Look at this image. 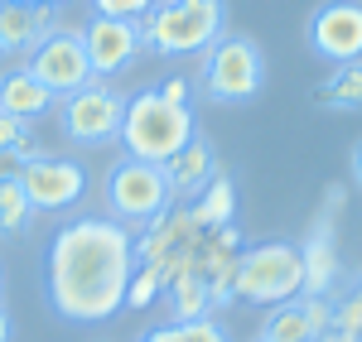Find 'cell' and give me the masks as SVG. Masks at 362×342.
Segmentation results:
<instances>
[{"label": "cell", "instance_id": "cell-1", "mask_svg": "<svg viewBox=\"0 0 362 342\" xmlns=\"http://www.w3.org/2000/svg\"><path fill=\"white\" fill-rule=\"evenodd\" d=\"M140 251L131 227L112 217H73L54 231L44 256V289L63 323H107L126 309Z\"/></svg>", "mask_w": 362, "mask_h": 342}, {"label": "cell", "instance_id": "cell-2", "mask_svg": "<svg viewBox=\"0 0 362 342\" xmlns=\"http://www.w3.org/2000/svg\"><path fill=\"white\" fill-rule=\"evenodd\" d=\"M227 34V0H155L140 20V39L165 58L208 54Z\"/></svg>", "mask_w": 362, "mask_h": 342}, {"label": "cell", "instance_id": "cell-3", "mask_svg": "<svg viewBox=\"0 0 362 342\" xmlns=\"http://www.w3.org/2000/svg\"><path fill=\"white\" fill-rule=\"evenodd\" d=\"M194 106H179V102H165L160 87L150 92H136L126 102V121H121V145L131 159H145V164H169L184 145L194 140Z\"/></svg>", "mask_w": 362, "mask_h": 342}, {"label": "cell", "instance_id": "cell-4", "mask_svg": "<svg viewBox=\"0 0 362 342\" xmlns=\"http://www.w3.org/2000/svg\"><path fill=\"white\" fill-rule=\"evenodd\" d=\"M300 294H305V256L295 241H261L232 260V299L271 309Z\"/></svg>", "mask_w": 362, "mask_h": 342}, {"label": "cell", "instance_id": "cell-5", "mask_svg": "<svg viewBox=\"0 0 362 342\" xmlns=\"http://www.w3.org/2000/svg\"><path fill=\"white\" fill-rule=\"evenodd\" d=\"M198 87L218 106H242V102H251L266 87V54H261V44L247 39V34H223L208 49V58H203Z\"/></svg>", "mask_w": 362, "mask_h": 342}, {"label": "cell", "instance_id": "cell-6", "mask_svg": "<svg viewBox=\"0 0 362 342\" xmlns=\"http://www.w3.org/2000/svg\"><path fill=\"white\" fill-rule=\"evenodd\" d=\"M107 207H112V222H121V227H140V222L165 217L174 207L165 164H145V159L121 154L107 169Z\"/></svg>", "mask_w": 362, "mask_h": 342}, {"label": "cell", "instance_id": "cell-7", "mask_svg": "<svg viewBox=\"0 0 362 342\" xmlns=\"http://www.w3.org/2000/svg\"><path fill=\"white\" fill-rule=\"evenodd\" d=\"M58 121H63V135L73 145H87V149L116 145L121 140V121H126V97L112 92L102 78H92V83L78 87L73 97H63Z\"/></svg>", "mask_w": 362, "mask_h": 342}, {"label": "cell", "instance_id": "cell-8", "mask_svg": "<svg viewBox=\"0 0 362 342\" xmlns=\"http://www.w3.org/2000/svg\"><path fill=\"white\" fill-rule=\"evenodd\" d=\"M20 188L34 212H68L87 193V169L63 154H39L20 169Z\"/></svg>", "mask_w": 362, "mask_h": 342}, {"label": "cell", "instance_id": "cell-9", "mask_svg": "<svg viewBox=\"0 0 362 342\" xmlns=\"http://www.w3.org/2000/svg\"><path fill=\"white\" fill-rule=\"evenodd\" d=\"M309 49L329 63H358L362 58V0H324L305 25Z\"/></svg>", "mask_w": 362, "mask_h": 342}, {"label": "cell", "instance_id": "cell-10", "mask_svg": "<svg viewBox=\"0 0 362 342\" xmlns=\"http://www.w3.org/2000/svg\"><path fill=\"white\" fill-rule=\"evenodd\" d=\"M29 73L49 87L54 97H73L78 87H87L92 83V63H87L83 34L58 29V34H49L44 44H34V49H29Z\"/></svg>", "mask_w": 362, "mask_h": 342}, {"label": "cell", "instance_id": "cell-11", "mask_svg": "<svg viewBox=\"0 0 362 342\" xmlns=\"http://www.w3.org/2000/svg\"><path fill=\"white\" fill-rule=\"evenodd\" d=\"M140 20H112V15H92L83 29V49L92 63V78H116L131 68V58L140 54Z\"/></svg>", "mask_w": 362, "mask_h": 342}, {"label": "cell", "instance_id": "cell-12", "mask_svg": "<svg viewBox=\"0 0 362 342\" xmlns=\"http://www.w3.org/2000/svg\"><path fill=\"white\" fill-rule=\"evenodd\" d=\"M338 202H343V188H329V207L314 217L305 246H300V256H305V294H329L334 280H338V251H334V212H338Z\"/></svg>", "mask_w": 362, "mask_h": 342}, {"label": "cell", "instance_id": "cell-13", "mask_svg": "<svg viewBox=\"0 0 362 342\" xmlns=\"http://www.w3.org/2000/svg\"><path fill=\"white\" fill-rule=\"evenodd\" d=\"M165 173H169V193H174V198H198V193L223 173L218 169V149H213V140L194 135V140L165 164Z\"/></svg>", "mask_w": 362, "mask_h": 342}, {"label": "cell", "instance_id": "cell-14", "mask_svg": "<svg viewBox=\"0 0 362 342\" xmlns=\"http://www.w3.org/2000/svg\"><path fill=\"white\" fill-rule=\"evenodd\" d=\"M49 34H58V20L49 5H15V0H0V49L5 54H20L44 44Z\"/></svg>", "mask_w": 362, "mask_h": 342}, {"label": "cell", "instance_id": "cell-15", "mask_svg": "<svg viewBox=\"0 0 362 342\" xmlns=\"http://www.w3.org/2000/svg\"><path fill=\"white\" fill-rule=\"evenodd\" d=\"M58 97L49 87L39 83L29 68H10L5 78H0V111L5 116H20V121H34V116H44L54 106Z\"/></svg>", "mask_w": 362, "mask_h": 342}, {"label": "cell", "instance_id": "cell-16", "mask_svg": "<svg viewBox=\"0 0 362 342\" xmlns=\"http://www.w3.org/2000/svg\"><path fill=\"white\" fill-rule=\"evenodd\" d=\"M208 309H213V285H208V275L179 270V275L169 280V314H174V323L208 318Z\"/></svg>", "mask_w": 362, "mask_h": 342}, {"label": "cell", "instance_id": "cell-17", "mask_svg": "<svg viewBox=\"0 0 362 342\" xmlns=\"http://www.w3.org/2000/svg\"><path fill=\"white\" fill-rule=\"evenodd\" d=\"M314 106L324 111H362V58L358 63H334L329 83H319Z\"/></svg>", "mask_w": 362, "mask_h": 342}, {"label": "cell", "instance_id": "cell-18", "mask_svg": "<svg viewBox=\"0 0 362 342\" xmlns=\"http://www.w3.org/2000/svg\"><path fill=\"white\" fill-rule=\"evenodd\" d=\"M261 338H266V342H314V328H309L300 299L271 304V314L261 318Z\"/></svg>", "mask_w": 362, "mask_h": 342}, {"label": "cell", "instance_id": "cell-19", "mask_svg": "<svg viewBox=\"0 0 362 342\" xmlns=\"http://www.w3.org/2000/svg\"><path fill=\"white\" fill-rule=\"evenodd\" d=\"M198 207L189 212L194 217V227H227L232 222V207H237V188H232V178L227 173H218L203 193H198Z\"/></svg>", "mask_w": 362, "mask_h": 342}, {"label": "cell", "instance_id": "cell-20", "mask_svg": "<svg viewBox=\"0 0 362 342\" xmlns=\"http://www.w3.org/2000/svg\"><path fill=\"white\" fill-rule=\"evenodd\" d=\"M140 342H232L223 323L213 318H194V323H165V328H150Z\"/></svg>", "mask_w": 362, "mask_h": 342}, {"label": "cell", "instance_id": "cell-21", "mask_svg": "<svg viewBox=\"0 0 362 342\" xmlns=\"http://www.w3.org/2000/svg\"><path fill=\"white\" fill-rule=\"evenodd\" d=\"M34 222V207H29L20 178H0V231L5 236H20Z\"/></svg>", "mask_w": 362, "mask_h": 342}, {"label": "cell", "instance_id": "cell-22", "mask_svg": "<svg viewBox=\"0 0 362 342\" xmlns=\"http://www.w3.org/2000/svg\"><path fill=\"white\" fill-rule=\"evenodd\" d=\"M160 289H165V270L160 265H140L136 275H131V289H126V309H150L155 299H160Z\"/></svg>", "mask_w": 362, "mask_h": 342}, {"label": "cell", "instance_id": "cell-23", "mask_svg": "<svg viewBox=\"0 0 362 342\" xmlns=\"http://www.w3.org/2000/svg\"><path fill=\"white\" fill-rule=\"evenodd\" d=\"M334 328H343L348 338H358L362 342V294L353 289V294H343L334 304Z\"/></svg>", "mask_w": 362, "mask_h": 342}, {"label": "cell", "instance_id": "cell-24", "mask_svg": "<svg viewBox=\"0 0 362 342\" xmlns=\"http://www.w3.org/2000/svg\"><path fill=\"white\" fill-rule=\"evenodd\" d=\"M300 309H305L309 328H314V338L334 328V299H329V294H300Z\"/></svg>", "mask_w": 362, "mask_h": 342}, {"label": "cell", "instance_id": "cell-25", "mask_svg": "<svg viewBox=\"0 0 362 342\" xmlns=\"http://www.w3.org/2000/svg\"><path fill=\"white\" fill-rule=\"evenodd\" d=\"M155 0H92L97 15H112V20H145Z\"/></svg>", "mask_w": 362, "mask_h": 342}, {"label": "cell", "instance_id": "cell-26", "mask_svg": "<svg viewBox=\"0 0 362 342\" xmlns=\"http://www.w3.org/2000/svg\"><path fill=\"white\" fill-rule=\"evenodd\" d=\"M25 140H29V121L0 111V149H15V145H25Z\"/></svg>", "mask_w": 362, "mask_h": 342}, {"label": "cell", "instance_id": "cell-27", "mask_svg": "<svg viewBox=\"0 0 362 342\" xmlns=\"http://www.w3.org/2000/svg\"><path fill=\"white\" fill-rule=\"evenodd\" d=\"M160 97H165V102H179V106H189V83H184V78H169V83L160 87Z\"/></svg>", "mask_w": 362, "mask_h": 342}, {"label": "cell", "instance_id": "cell-28", "mask_svg": "<svg viewBox=\"0 0 362 342\" xmlns=\"http://www.w3.org/2000/svg\"><path fill=\"white\" fill-rule=\"evenodd\" d=\"M314 342H358V338H348L343 328H329V333H319V338H314Z\"/></svg>", "mask_w": 362, "mask_h": 342}, {"label": "cell", "instance_id": "cell-29", "mask_svg": "<svg viewBox=\"0 0 362 342\" xmlns=\"http://www.w3.org/2000/svg\"><path fill=\"white\" fill-rule=\"evenodd\" d=\"M353 183H358V188H362V140L353 145Z\"/></svg>", "mask_w": 362, "mask_h": 342}, {"label": "cell", "instance_id": "cell-30", "mask_svg": "<svg viewBox=\"0 0 362 342\" xmlns=\"http://www.w3.org/2000/svg\"><path fill=\"white\" fill-rule=\"evenodd\" d=\"M10 338H15V323H10V314L0 309V342H10Z\"/></svg>", "mask_w": 362, "mask_h": 342}, {"label": "cell", "instance_id": "cell-31", "mask_svg": "<svg viewBox=\"0 0 362 342\" xmlns=\"http://www.w3.org/2000/svg\"><path fill=\"white\" fill-rule=\"evenodd\" d=\"M15 5H58V0H15Z\"/></svg>", "mask_w": 362, "mask_h": 342}, {"label": "cell", "instance_id": "cell-32", "mask_svg": "<svg viewBox=\"0 0 362 342\" xmlns=\"http://www.w3.org/2000/svg\"><path fill=\"white\" fill-rule=\"evenodd\" d=\"M358 294H362V280H358Z\"/></svg>", "mask_w": 362, "mask_h": 342}, {"label": "cell", "instance_id": "cell-33", "mask_svg": "<svg viewBox=\"0 0 362 342\" xmlns=\"http://www.w3.org/2000/svg\"><path fill=\"white\" fill-rule=\"evenodd\" d=\"M0 58H5V49H0Z\"/></svg>", "mask_w": 362, "mask_h": 342}, {"label": "cell", "instance_id": "cell-34", "mask_svg": "<svg viewBox=\"0 0 362 342\" xmlns=\"http://www.w3.org/2000/svg\"><path fill=\"white\" fill-rule=\"evenodd\" d=\"M256 342H266V338H256Z\"/></svg>", "mask_w": 362, "mask_h": 342}]
</instances>
